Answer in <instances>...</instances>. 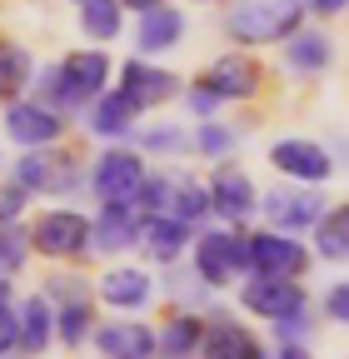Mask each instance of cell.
Instances as JSON below:
<instances>
[{"label": "cell", "instance_id": "33", "mask_svg": "<svg viewBox=\"0 0 349 359\" xmlns=\"http://www.w3.org/2000/svg\"><path fill=\"white\" fill-rule=\"evenodd\" d=\"M145 150L150 155H185V130H174V125L145 130Z\"/></svg>", "mask_w": 349, "mask_h": 359}, {"label": "cell", "instance_id": "6", "mask_svg": "<svg viewBox=\"0 0 349 359\" xmlns=\"http://www.w3.org/2000/svg\"><path fill=\"white\" fill-rule=\"evenodd\" d=\"M265 219L275 224V230H285V235H299V230H315V219L324 215V195H320V185H280V190H265Z\"/></svg>", "mask_w": 349, "mask_h": 359}, {"label": "cell", "instance_id": "37", "mask_svg": "<svg viewBox=\"0 0 349 359\" xmlns=\"http://www.w3.org/2000/svg\"><path fill=\"white\" fill-rule=\"evenodd\" d=\"M25 200H30V195H25L20 185H6V190H0V219H15V215L25 210Z\"/></svg>", "mask_w": 349, "mask_h": 359}, {"label": "cell", "instance_id": "29", "mask_svg": "<svg viewBox=\"0 0 349 359\" xmlns=\"http://www.w3.org/2000/svg\"><path fill=\"white\" fill-rule=\"evenodd\" d=\"M25 255H30V235H25V224H15V219H0V275H15V269L25 264Z\"/></svg>", "mask_w": 349, "mask_h": 359}, {"label": "cell", "instance_id": "15", "mask_svg": "<svg viewBox=\"0 0 349 359\" xmlns=\"http://www.w3.org/2000/svg\"><path fill=\"white\" fill-rule=\"evenodd\" d=\"M90 245L105 255H125L140 245V210L135 205H100V219H90Z\"/></svg>", "mask_w": 349, "mask_h": 359}, {"label": "cell", "instance_id": "38", "mask_svg": "<svg viewBox=\"0 0 349 359\" xmlns=\"http://www.w3.org/2000/svg\"><path fill=\"white\" fill-rule=\"evenodd\" d=\"M310 11H315V15H344L349 0H310Z\"/></svg>", "mask_w": 349, "mask_h": 359}, {"label": "cell", "instance_id": "13", "mask_svg": "<svg viewBox=\"0 0 349 359\" xmlns=\"http://www.w3.org/2000/svg\"><path fill=\"white\" fill-rule=\"evenodd\" d=\"M200 80H205L220 100H249V95H259V85H265V70H259L249 55H220Z\"/></svg>", "mask_w": 349, "mask_h": 359}, {"label": "cell", "instance_id": "16", "mask_svg": "<svg viewBox=\"0 0 349 359\" xmlns=\"http://www.w3.org/2000/svg\"><path fill=\"white\" fill-rule=\"evenodd\" d=\"M95 349L110 359H145V354H155V330L140 320H110L95 330Z\"/></svg>", "mask_w": 349, "mask_h": 359}, {"label": "cell", "instance_id": "14", "mask_svg": "<svg viewBox=\"0 0 349 359\" xmlns=\"http://www.w3.org/2000/svg\"><path fill=\"white\" fill-rule=\"evenodd\" d=\"M190 240H195V224H185L180 215L155 210V215H145V219H140V245H145V255H150V259H160V264L180 259Z\"/></svg>", "mask_w": 349, "mask_h": 359}, {"label": "cell", "instance_id": "28", "mask_svg": "<svg viewBox=\"0 0 349 359\" xmlns=\"http://www.w3.org/2000/svg\"><path fill=\"white\" fill-rule=\"evenodd\" d=\"M170 215H180L185 224H200L210 215V185H195V180H185V185L170 190Z\"/></svg>", "mask_w": 349, "mask_h": 359}, {"label": "cell", "instance_id": "19", "mask_svg": "<svg viewBox=\"0 0 349 359\" xmlns=\"http://www.w3.org/2000/svg\"><path fill=\"white\" fill-rule=\"evenodd\" d=\"M135 115L140 105L125 95V90H100V95L90 100V130L100 135V140H120V135L135 130Z\"/></svg>", "mask_w": 349, "mask_h": 359}, {"label": "cell", "instance_id": "36", "mask_svg": "<svg viewBox=\"0 0 349 359\" xmlns=\"http://www.w3.org/2000/svg\"><path fill=\"white\" fill-rule=\"evenodd\" d=\"M324 314H329L334 325H349V280L329 285V294H324Z\"/></svg>", "mask_w": 349, "mask_h": 359}, {"label": "cell", "instance_id": "21", "mask_svg": "<svg viewBox=\"0 0 349 359\" xmlns=\"http://www.w3.org/2000/svg\"><path fill=\"white\" fill-rule=\"evenodd\" d=\"M150 294H155V285H150L145 269H135V264H120V269H110V275L100 280V299L115 304V309H145Z\"/></svg>", "mask_w": 349, "mask_h": 359}, {"label": "cell", "instance_id": "11", "mask_svg": "<svg viewBox=\"0 0 349 359\" xmlns=\"http://www.w3.org/2000/svg\"><path fill=\"white\" fill-rule=\"evenodd\" d=\"M120 90H125V95L135 100L140 110H155V105H165L174 90H180V80H174V70L150 65L145 55H135V60L120 65Z\"/></svg>", "mask_w": 349, "mask_h": 359}, {"label": "cell", "instance_id": "35", "mask_svg": "<svg viewBox=\"0 0 349 359\" xmlns=\"http://www.w3.org/2000/svg\"><path fill=\"white\" fill-rule=\"evenodd\" d=\"M15 349H20V320L11 299H0V354H15Z\"/></svg>", "mask_w": 349, "mask_h": 359}, {"label": "cell", "instance_id": "24", "mask_svg": "<svg viewBox=\"0 0 349 359\" xmlns=\"http://www.w3.org/2000/svg\"><path fill=\"white\" fill-rule=\"evenodd\" d=\"M30 80H35L30 50H25V45H15V40H0V100L11 105Z\"/></svg>", "mask_w": 349, "mask_h": 359}, {"label": "cell", "instance_id": "3", "mask_svg": "<svg viewBox=\"0 0 349 359\" xmlns=\"http://www.w3.org/2000/svg\"><path fill=\"white\" fill-rule=\"evenodd\" d=\"M195 275L210 290L249 275V240L240 230H205V235H195Z\"/></svg>", "mask_w": 349, "mask_h": 359}, {"label": "cell", "instance_id": "18", "mask_svg": "<svg viewBox=\"0 0 349 359\" xmlns=\"http://www.w3.org/2000/svg\"><path fill=\"white\" fill-rule=\"evenodd\" d=\"M200 354H210V359H265L259 339L235 320H210L200 334Z\"/></svg>", "mask_w": 349, "mask_h": 359}, {"label": "cell", "instance_id": "32", "mask_svg": "<svg viewBox=\"0 0 349 359\" xmlns=\"http://www.w3.org/2000/svg\"><path fill=\"white\" fill-rule=\"evenodd\" d=\"M235 140H240V135H235L230 125H214V120H205V130L195 135V145H200V155H210V160H220V155H230V150H235Z\"/></svg>", "mask_w": 349, "mask_h": 359}, {"label": "cell", "instance_id": "34", "mask_svg": "<svg viewBox=\"0 0 349 359\" xmlns=\"http://www.w3.org/2000/svg\"><path fill=\"white\" fill-rule=\"evenodd\" d=\"M185 105H190V115H205V120H210V115H214V110H220L225 100H220V95H214V90H210L205 80H195V85L185 90Z\"/></svg>", "mask_w": 349, "mask_h": 359}, {"label": "cell", "instance_id": "12", "mask_svg": "<svg viewBox=\"0 0 349 359\" xmlns=\"http://www.w3.org/2000/svg\"><path fill=\"white\" fill-rule=\"evenodd\" d=\"M210 210L220 215L225 224L249 219V215L259 210V195H254V185H249V175H245V170H235V165L214 170V180H210Z\"/></svg>", "mask_w": 349, "mask_h": 359}, {"label": "cell", "instance_id": "20", "mask_svg": "<svg viewBox=\"0 0 349 359\" xmlns=\"http://www.w3.org/2000/svg\"><path fill=\"white\" fill-rule=\"evenodd\" d=\"M329 60H334V45H329L324 30H304L299 25L294 35H285V65L294 75H324Z\"/></svg>", "mask_w": 349, "mask_h": 359}, {"label": "cell", "instance_id": "22", "mask_svg": "<svg viewBox=\"0 0 349 359\" xmlns=\"http://www.w3.org/2000/svg\"><path fill=\"white\" fill-rule=\"evenodd\" d=\"M15 320H20V349L25 354H40L50 339H55V304L46 294H30L20 309H15Z\"/></svg>", "mask_w": 349, "mask_h": 359}, {"label": "cell", "instance_id": "10", "mask_svg": "<svg viewBox=\"0 0 349 359\" xmlns=\"http://www.w3.org/2000/svg\"><path fill=\"white\" fill-rule=\"evenodd\" d=\"M240 304L249 314H259V320H285V314H299L304 304H310V294H304L299 280H275V275H254L245 290H240Z\"/></svg>", "mask_w": 349, "mask_h": 359}, {"label": "cell", "instance_id": "8", "mask_svg": "<svg viewBox=\"0 0 349 359\" xmlns=\"http://www.w3.org/2000/svg\"><path fill=\"white\" fill-rule=\"evenodd\" d=\"M6 135L25 150H40V145H55L65 135V115L50 110V105H35V100H11L6 105Z\"/></svg>", "mask_w": 349, "mask_h": 359}, {"label": "cell", "instance_id": "17", "mask_svg": "<svg viewBox=\"0 0 349 359\" xmlns=\"http://www.w3.org/2000/svg\"><path fill=\"white\" fill-rule=\"evenodd\" d=\"M180 35H185V11H174V6H150V11H140V30H135L140 55H165V50H174Z\"/></svg>", "mask_w": 349, "mask_h": 359}, {"label": "cell", "instance_id": "40", "mask_svg": "<svg viewBox=\"0 0 349 359\" xmlns=\"http://www.w3.org/2000/svg\"><path fill=\"white\" fill-rule=\"evenodd\" d=\"M75 6H80V0H75Z\"/></svg>", "mask_w": 349, "mask_h": 359}, {"label": "cell", "instance_id": "31", "mask_svg": "<svg viewBox=\"0 0 349 359\" xmlns=\"http://www.w3.org/2000/svg\"><path fill=\"white\" fill-rule=\"evenodd\" d=\"M170 190H174V180H165V175H145V180H140V190H135V210H145V215L170 210Z\"/></svg>", "mask_w": 349, "mask_h": 359}, {"label": "cell", "instance_id": "2", "mask_svg": "<svg viewBox=\"0 0 349 359\" xmlns=\"http://www.w3.org/2000/svg\"><path fill=\"white\" fill-rule=\"evenodd\" d=\"M304 25V6L299 0H240V6L225 15V30L240 45H270L285 40Z\"/></svg>", "mask_w": 349, "mask_h": 359}, {"label": "cell", "instance_id": "7", "mask_svg": "<svg viewBox=\"0 0 349 359\" xmlns=\"http://www.w3.org/2000/svg\"><path fill=\"white\" fill-rule=\"evenodd\" d=\"M249 240V275H275V280H299L304 269H310V250H304L299 240L289 235H270V230H259V235H245Z\"/></svg>", "mask_w": 349, "mask_h": 359}, {"label": "cell", "instance_id": "26", "mask_svg": "<svg viewBox=\"0 0 349 359\" xmlns=\"http://www.w3.org/2000/svg\"><path fill=\"white\" fill-rule=\"evenodd\" d=\"M200 334H205L200 314H170L165 330L155 334V349L160 354H200Z\"/></svg>", "mask_w": 349, "mask_h": 359}, {"label": "cell", "instance_id": "1", "mask_svg": "<svg viewBox=\"0 0 349 359\" xmlns=\"http://www.w3.org/2000/svg\"><path fill=\"white\" fill-rule=\"evenodd\" d=\"M105 75H110V55L105 50H75L60 65H50L46 75H35V85H40V95H46V105L65 115V110L90 105L105 90Z\"/></svg>", "mask_w": 349, "mask_h": 359}, {"label": "cell", "instance_id": "25", "mask_svg": "<svg viewBox=\"0 0 349 359\" xmlns=\"http://www.w3.org/2000/svg\"><path fill=\"white\" fill-rule=\"evenodd\" d=\"M120 11H125L120 0H80V30L90 35L95 45H110L120 35V25H125Z\"/></svg>", "mask_w": 349, "mask_h": 359}, {"label": "cell", "instance_id": "5", "mask_svg": "<svg viewBox=\"0 0 349 359\" xmlns=\"http://www.w3.org/2000/svg\"><path fill=\"white\" fill-rule=\"evenodd\" d=\"M140 180H145V160L135 150H105L95 155L90 165V195L100 205H135V190H140Z\"/></svg>", "mask_w": 349, "mask_h": 359}, {"label": "cell", "instance_id": "9", "mask_svg": "<svg viewBox=\"0 0 349 359\" xmlns=\"http://www.w3.org/2000/svg\"><path fill=\"white\" fill-rule=\"evenodd\" d=\"M270 165H275L285 180H299V185H324V180L334 175L329 150H324L320 140H304V135H294V140H275Z\"/></svg>", "mask_w": 349, "mask_h": 359}, {"label": "cell", "instance_id": "39", "mask_svg": "<svg viewBox=\"0 0 349 359\" xmlns=\"http://www.w3.org/2000/svg\"><path fill=\"white\" fill-rule=\"evenodd\" d=\"M120 6H130V11H150V6H160V0H120Z\"/></svg>", "mask_w": 349, "mask_h": 359}, {"label": "cell", "instance_id": "4", "mask_svg": "<svg viewBox=\"0 0 349 359\" xmlns=\"http://www.w3.org/2000/svg\"><path fill=\"white\" fill-rule=\"evenodd\" d=\"M30 250L46 259H80L90 250V219L80 210H46L30 224Z\"/></svg>", "mask_w": 349, "mask_h": 359}, {"label": "cell", "instance_id": "30", "mask_svg": "<svg viewBox=\"0 0 349 359\" xmlns=\"http://www.w3.org/2000/svg\"><path fill=\"white\" fill-rule=\"evenodd\" d=\"M15 185H20L25 195H46V190H50V155H25V160L15 165Z\"/></svg>", "mask_w": 349, "mask_h": 359}, {"label": "cell", "instance_id": "23", "mask_svg": "<svg viewBox=\"0 0 349 359\" xmlns=\"http://www.w3.org/2000/svg\"><path fill=\"white\" fill-rule=\"evenodd\" d=\"M315 250L334 264L349 259V200L344 205H324V215L315 219Z\"/></svg>", "mask_w": 349, "mask_h": 359}, {"label": "cell", "instance_id": "27", "mask_svg": "<svg viewBox=\"0 0 349 359\" xmlns=\"http://www.w3.org/2000/svg\"><path fill=\"white\" fill-rule=\"evenodd\" d=\"M55 339H60L65 349H75V344L90 339V294L55 304Z\"/></svg>", "mask_w": 349, "mask_h": 359}]
</instances>
